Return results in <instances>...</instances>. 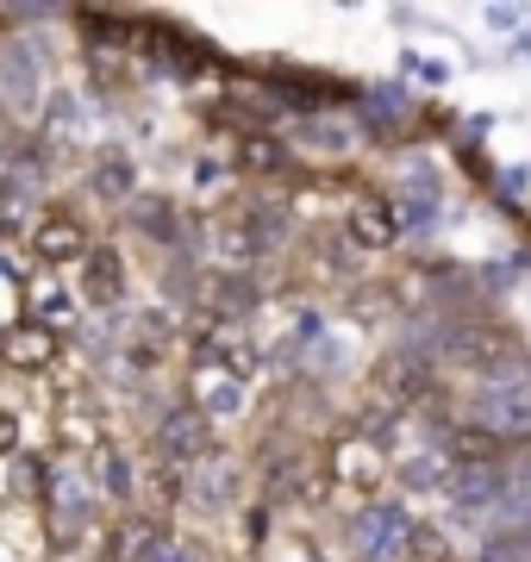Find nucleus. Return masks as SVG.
<instances>
[{
  "mask_svg": "<svg viewBox=\"0 0 531 562\" xmlns=\"http://www.w3.org/2000/svg\"><path fill=\"white\" fill-rule=\"evenodd\" d=\"M438 450H444L450 469H500V438L475 431V425H470V431H450Z\"/></svg>",
  "mask_w": 531,
  "mask_h": 562,
  "instance_id": "nucleus-14",
  "label": "nucleus"
},
{
  "mask_svg": "<svg viewBox=\"0 0 531 562\" xmlns=\"http://www.w3.org/2000/svg\"><path fill=\"white\" fill-rule=\"evenodd\" d=\"M444 482H450V462H444V450H438V443L400 462V487H419V494H444Z\"/></svg>",
  "mask_w": 531,
  "mask_h": 562,
  "instance_id": "nucleus-15",
  "label": "nucleus"
},
{
  "mask_svg": "<svg viewBox=\"0 0 531 562\" xmlns=\"http://www.w3.org/2000/svg\"><path fill=\"white\" fill-rule=\"evenodd\" d=\"M0 101L7 113H32L44 101V76H38V57L25 44H7L0 50Z\"/></svg>",
  "mask_w": 531,
  "mask_h": 562,
  "instance_id": "nucleus-8",
  "label": "nucleus"
},
{
  "mask_svg": "<svg viewBox=\"0 0 531 562\" xmlns=\"http://www.w3.org/2000/svg\"><path fill=\"white\" fill-rule=\"evenodd\" d=\"M400 238V206L388 194H357L350 201V244H363V250H388Z\"/></svg>",
  "mask_w": 531,
  "mask_h": 562,
  "instance_id": "nucleus-11",
  "label": "nucleus"
},
{
  "mask_svg": "<svg viewBox=\"0 0 531 562\" xmlns=\"http://www.w3.org/2000/svg\"><path fill=\"white\" fill-rule=\"evenodd\" d=\"M13 450H20V419L0 413V457H13Z\"/></svg>",
  "mask_w": 531,
  "mask_h": 562,
  "instance_id": "nucleus-20",
  "label": "nucleus"
},
{
  "mask_svg": "<svg viewBox=\"0 0 531 562\" xmlns=\"http://www.w3.org/2000/svg\"><path fill=\"white\" fill-rule=\"evenodd\" d=\"M0 362H7V369H20V375H44V369H57V362H63V344H57L50 325L20 319V325H7V331H0Z\"/></svg>",
  "mask_w": 531,
  "mask_h": 562,
  "instance_id": "nucleus-6",
  "label": "nucleus"
},
{
  "mask_svg": "<svg viewBox=\"0 0 531 562\" xmlns=\"http://www.w3.org/2000/svg\"><path fill=\"white\" fill-rule=\"evenodd\" d=\"M400 550H413V562H438V557H444V538H438L431 525H413V531H407V543H400Z\"/></svg>",
  "mask_w": 531,
  "mask_h": 562,
  "instance_id": "nucleus-18",
  "label": "nucleus"
},
{
  "mask_svg": "<svg viewBox=\"0 0 531 562\" xmlns=\"http://www.w3.org/2000/svg\"><path fill=\"white\" fill-rule=\"evenodd\" d=\"M20 213H25V194H20V181H7L0 176V238L20 225Z\"/></svg>",
  "mask_w": 531,
  "mask_h": 562,
  "instance_id": "nucleus-19",
  "label": "nucleus"
},
{
  "mask_svg": "<svg viewBox=\"0 0 531 562\" xmlns=\"http://www.w3.org/2000/svg\"><path fill=\"white\" fill-rule=\"evenodd\" d=\"M475 431L488 438H531V382L512 375V382H488L475 394Z\"/></svg>",
  "mask_w": 531,
  "mask_h": 562,
  "instance_id": "nucleus-1",
  "label": "nucleus"
},
{
  "mask_svg": "<svg viewBox=\"0 0 531 562\" xmlns=\"http://www.w3.org/2000/svg\"><path fill=\"white\" fill-rule=\"evenodd\" d=\"M188 387H194V413H201L206 425H213V419H238V413H245V382H238V375H225L219 362H201Z\"/></svg>",
  "mask_w": 531,
  "mask_h": 562,
  "instance_id": "nucleus-9",
  "label": "nucleus"
},
{
  "mask_svg": "<svg viewBox=\"0 0 531 562\" xmlns=\"http://www.w3.org/2000/svg\"><path fill=\"white\" fill-rule=\"evenodd\" d=\"M25 319L50 325V331L76 319V294H63L57 269H32V306H25Z\"/></svg>",
  "mask_w": 531,
  "mask_h": 562,
  "instance_id": "nucleus-13",
  "label": "nucleus"
},
{
  "mask_svg": "<svg viewBox=\"0 0 531 562\" xmlns=\"http://www.w3.org/2000/svg\"><path fill=\"white\" fill-rule=\"evenodd\" d=\"M163 550H169V531L157 519H144V513H132V519L106 531V562H163Z\"/></svg>",
  "mask_w": 531,
  "mask_h": 562,
  "instance_id": "nucleus-10",
  "label": "nucleus"
},
{
  "mask_svg": "<svg viewBox=\"0 0 531 562\" xmlns=\"http://www.w3.org/2000/svg\"><path fill=\"white\" fill-rule=\"evenodd\" d=\"M88 250H94V238H88V225L69 220V213H44V220L32 225V262H38V269H69V262H82Z\"/></svg>",
  "mask_w": 531,
  "mask_h": 562,
  "instance_id": "nucleus-5",
  "label": "nucleus"
},
{
  "mask_svg": "<svg viewBox=\"0 0 531 562\" xmlns=\"http://www.w3.org/2000/svg\"><path fill=\"white\" fill-rule=\"evenodd\" d=\"M94 194H101V201H125V194H132V162H125L120 150H106V157L94 162Z\"/></svg>",
  "mask_w": 531,
  "mask_h": 562,
  "instance_id": "nucleus-16",
  "label": "nucleus"
},
{
  "mask_svg": "<svg viewBox=\"0 0 531 562\" xmlns=\"http://www.w3.org/2000/svg\"><path fill=\"white\" fill-rule=\"evenodd\" d=\"M76 269H82V301L88 306H120L125 301V257L113 244H94Z\"/></svg>",
  "mask_w": 531,
  "mask_h": 562,
  "instance_id": "nucleus-12",
  "label": "nucleus"
},
{
  "mask_svg": "<svg viewBox=\"0 0 531 562\" xmlns=\"http://www.w3.org/2000/svg\"><path fill=\"white\" fill-rule=\"evenodd\" d=\"M331 482L344 487L350 501L369 506L382 487H388V457H382V443H369V438L331 443Z\"/></svg>",
  "mask_w": 531,
  "mask_h": 562,
  "instance_id": "nucleus-2",
  "label": "nucleus"
},
{
  "mask_svg": "<svg viewBox=\"0 0 531 562\" xmlns=\"http://www.w3.org/2000/svg\"><path fill=\"white\" fill-rule=\"evenodd\" d=\"M413 531L407 506L400 501H369L363 513H357V538H363V562H388L400 557V538Z\"/></svg>",
  "mask_w": 531,
  "mask_h": 562,
  "instance_id": "nucleus-7",
  "label": "nucleus"
},
{
  "mask_svg": "<svg viewBox=\"0 0 531 562\" xmlns=\"http://www.w3.org/2000/svg\"><path fill=\"white\" fill-rule=\"evenodd\" d=\"M157 462H169V469H206L213 462V425L194 413V406H176L163 425H157Z\"/></svg>",
  "mask_w": 531,
  "mask_h": 562,
  "instance_id": "nucleus-3",
  "label": "nucleus"
},
{
  "mask_svg": "<svg viewBox=\"0 0 531 562\" xmlns=\"http://www.w3.org/2000/svg\"><path fill=\"white\" fill-rule=\"evenodd\" d=\"M82 487L94 494V501H113L125 506L132 494H138V469H132V457H125V443L101 438L94 450L82 457Z\"/></svg>",
  "mask_w": 531,
  "mask_h": 562,
  "instance_id": "nucleus-4",
  "label": "nucleus"
},
{
  "mask_svg": "<svg viewBox=\"0 0 531 562\" xmlns=\"http://www.w3.org/2000/svg\"><path fill=\"white\" fill-rule=\"evenodd\" d=\"M238 162H245V169H282V144L275 138H245L238 144Z\"/></svg>",
  "mask_w": 531,
  "mask_h": 562,
  "instance_id": "nucleus-17",
  "label": "nucleus"
}]
</instances>
